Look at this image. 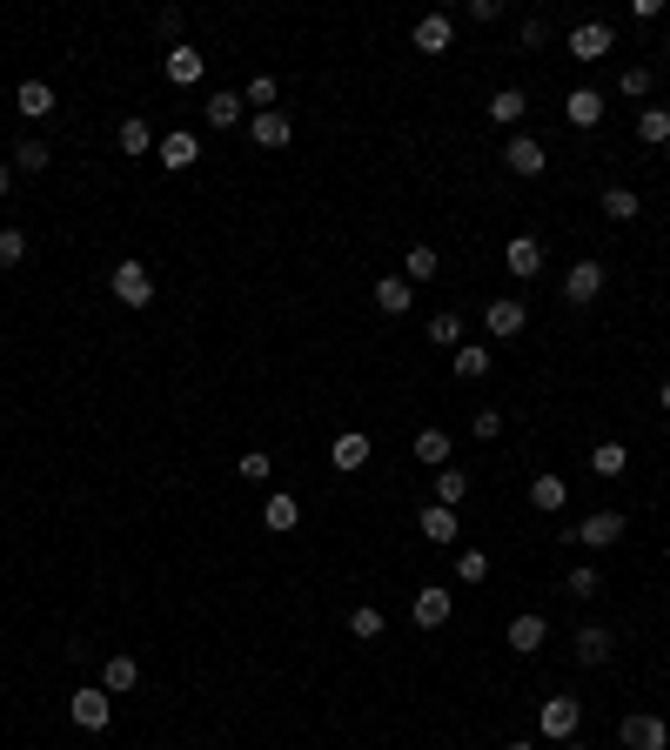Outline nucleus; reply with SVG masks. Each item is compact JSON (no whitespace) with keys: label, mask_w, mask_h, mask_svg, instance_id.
<instances>
[{"label":"nucleus","mask_w":670,"mask_h":750,"mask_svg":"<svg viewBox=\"0 0 670 750\" xmlns=\"http://www.w3.org/2000/svg\"><path fill=\"white\" fill-rule=\"evenodd\" d=\"M610 47H617V34H610L603 21H583V27H570V54H577V61H603Z\"/></svg>","instance_id":"9"},{"label":"nucleus","mask_w":670,"mask_h":750,"mask_svg":"<svg viewBox=\"0 0 670 750\" xmlns=\"http://www.w3.org/2000/svg\"><path fill=\"white\" fill-rule=\"evenodd\" d=\"M590 469H597V476H624L630 449H624V442H597V449H590Z\"/></svg>","instance_id":"31"},{"label":"nucleus","mask_w":670,"mask_h":750,"mask_svg":"<svg viewBox=\"0 0 670 750\" xmlns=\"http://www.w3.org/2000/svg\"><path fill=\"white\" fill-rule=\"evenodd\" d=\"M530 503L543 509V516H557V509L570 503V483H563V476H536V483H530Z\"/></svg>","instance_id":"26"},{"label":"nucleus","mask_w":670,"mask_h":750,"mask_svg":"<svg viewBox=\"0 0 670 750\" xmlns=\"http://www.w3.org/2000/svg\"><path fill=\"white\" fill-rule=\"evenodd\" d=\"M67 717H74L81 730H108L114 697H108V690H74V697H67Z\"/></svg>","instance_id":"5"},{"label":"nucleus","mask_w":670,"mask_h":750,"mask_svg":"<svg viewBox=\"0 0 670 750\" xmlns=\"http://www.w3.org/2000/svg\"><path fill=\"white\" fill-rule=\"evenodd\" d=\"M449 610H456V596H449L443 583H423V590H416V603H409V617L423 623V630H443Z\"/></svg>","instance_id":"6"},{"label":"nucleus","mask_w":670,"mask_h":750,"mask_svg":"<svg viewBox=\"0 0 670 750\" xmlns=\"http://www.w3.org/2000/svg\"><path fill=\"white\" fill-rule=\"evenodd\" d=\"M503 750H536V744H503Z\"/></svg>","instance_id":"50"},{"label":"nucleus","mask_w":670,"mask_h":750,"mask_svg":"<svg viewBox=\"0 0 670 750\" xmlns=\"http://www.w3.org/2000/svg\"><path fill=\"white\" fill-rule=\"evenodd\" d=\"M456 576H463V583H483V576H490V556H483V550H463V556H456Z\"/></svg>","instance_id":"39"},{"label":"nucleus","mask_w":670,"mask_h":750,"mask_svg":"<svg viewBox=\"0 0 670 750\" xmlns=\"http://www.w3.org/2000/svg\"><path fill=\"white\" fill-rule=\"evenodd\" d=\"M543 643H550V623L536 617V610H523V617L510 623V650L516 657H530V650H543Z\"/></svg>","instance_id":"13"},{"label":"nucleus","mask_w":670,"mask_h":750,"mask_svg":"<svg viewBox=\"0 0 670 750\" xmlns=\"http://www.w3.org/2000/svg\"><path fill=\"white\" fill-rule=\"evenodd\" d=\"M409 302H416V288L402 282V275H382L376 282V309L382 315H409Z\"/></svg>","instance_id":"23"},{"label":"nucleus","mask_w":670,"mask_h":750,"mask_svg":"<svg viewBox=\"0 0 670 750\" xmlns=\"http://www.w3.org/2000/svg\"><path fill=\"white\" fill-rule=\"evenodd\" d=\"M610 650H617V637H610V630H597V623H583V630H577V663H583V670L610 663Z\"/></svg>","instance_id":"14"},{"label":"nucleus","mask_w":670,"mask_h":750,"mask_svg":"<svg viewBox=\"0 0 670 750\" xmlns=\"http://www.w3.org/2000/svg\"><path fill=\"white\" fill-rule=\"evenodd\" d=\"M449 41H456V21H449V14H423V21H416V47H423V54H449Z\"/></svg>","instance_id":"16"},{"label":"nucleus","mask_w":670,"mask_h":750,"mask_svg":"<svg viewBox=\"0 0 670 750\" xmlns=\"http://www.w3.org/2000/svg\"><path fill=\"white\" fill-rule=\"evenodd\" d=\"M503 168H510V175H543V168H550V161H543V141H530V134H516L510 148H503Z\"/></svg>","instance_id":"11"},{"label":"nucleus","mask_w":670,"mask_h":750,"mask_svg":"<svg viewBox=\"0 0 670 750\" xmlns=\"http://www.w3.org/2000/svg\"><path fill=\"white\" fill-rule=\"evenodd\" d=\"M617 88H624V94H650V67H624V74H617Z\"/></svg>","instance_id":"43"},{"label":"nucleus","mask_w":670,"mask_h":750,"mask_svg":"<svg viewBox=\"0 0 670 750\" xmlns=\"http://www.w3.org/2000/svg\"><path fill=\"white\" fill-rule=\"evenodd\" d=\"M523 108H530V101H523V88H496V94H490V121H496V128H516V121H523Z\"/></svg>","instance_id":"27"},{"label":"nucleus","mask_w":670,"mask_h":750,"mask_svg":"<svg viewBox=\"0 0 670 750\" xmlns=\"http://www.w3.org/2000/svg\"><path fill=\"white\" fill-rule=\"evenodd\" d=\"M563 114H570V128H597V121H603V94L597 88H577L570 101H563Z\"/></svg>","instance_id":"22"},{"label":"nucleus","mask_w":670,"mask_h":750,"mask_svg":"<svg viewBox=\"0 0 670 750\" xmlns=\"http://www.w3.org/2000/svg\"><path fill=\"white\" fill-rule=\"evenodd\" d=\"M563 590H570V596H597V590H603V576L583 563V570H570V583H563Z\"/></svg>","instance_id":"42"},{"label":"nucleus","mask_w":670,"mask_h":750,"mask_svg":"<svg viewBox=\"0 0 670 750\" xmlns=\"http://www.w3.org/2000/svg\"><path fill=\"white\" fill-rule=\"evenodd\" d=\"M108 288H114V302H121V309H148V302H155V275H148L141 262H121L108 275Z\"/></svg>","instance_id":"2"},{"label":"nucleus","mask_w":670,"mask_h":750,"mask_svg":"<svg viewBox=\"0 0 670 750\" xmlns=\"http://www.w3.org/2000/svg\"><path fill=\"white\" fill-rule=\"evenodd\" d=\"M134 684H141V663H134V657H108V670H101V690H108V697H128Z\"/></svg>","instance_id":"24"},{"label":"nucleus","mask_w":670,"mask_h":750,"mask_svg":"<svg viewBox=\"0 0 670 750\" xmlns=\"http://www.w3.org/2000/svg\"><path fill=\"white\" fill-rule=\"evenodd\" d=\"M369 449H376V442L362 436V429H342L329 456H335V469H362V463H369Z\"/></svg>","instance_id":"20"},{"label":"nucleus","mask_w":670,"mask_h":750,"mask_svg":"<svg viewBox=\"0 0 670 750\" xmlns=\"http://www.w3.org/2000/svg\"><path fill=\"white\" fill-rule=\"evenodd\" d=\"M416 530H423L429 543H456V536H463L456 530V509H443V503H429L423 516H416Z\"/></svg>","instance_id":"21"},{"label":"nucleus","mask_w":670,"mask_h":750,"mask_svg":"<svg viewBox=\"0 0 670 750\" xmlns=\"http://www.w3.org/2000/svg\"><path fill=\"white\" fill-rule=\"evenodd\" d=\"M657 402H664V416H670V375H664V389H657Z\"/></svg>","instance_id":"48"},{"label":"nucleus","mask_w":670,"mask_h":750,"mask_svg":"<svg viewBox=\"0 0 670 750\" xmlns=\"http://www.w3.org/2000/svg\"><path fill=\"white\" fill-rule=\"evenodd\" d=\"M14 168H21V175H47V168H54L47 141H21V148H14Z\"/></svg>","instance_id":"35"},{"label":"nucleus","mask_w":670,"mask_h":750,"mask_svg":"<svg viewBox=\"0 0 670 750\" xmlns=\"http://www.w3.org/2000/svg\"><path fill=\"white\" fill-rule=\"evenodd\" d=\"M262 523H268V530H282V536H289L295 523H302V503H295L289 489H275V496L262 503Z\"/></svg>","instance_id":"19"},{"label":"nucleus","mask_w":670,"mask_h":750,"mask_svg":"<svg viewBox=\"0 0 670 750\" xmlns=\"http://www.w3.org/2000/svg\"><path fill=\"white\" fill-rule=\"evenodd\" d=\"M456 375H469V382L490 375V349H456Z\"/></svg>","instance_id":"40"},{"label":"nucleus","mask_w":670,"mask_h":750,"mask_svg":"<svg viewBox=\"0 0 670 750\" xmlns=\"http://www.w3.org/2000/svg\"><path fill=\"white\" fill-rule=\"evenodd\" d=\"M483 329H490V342H510V335L530 329V309H523L516 295H503V302H490V309H483Z\"/></svg>","instance_id":"4"},{"label":"nucleus","mask_w":670,"mask_h":750,"mask_svg":"<svg viewBox=\"0 0 670 750\" xmlns=\"http://www.w3.org/2000/svg\"><path fill=\"white\" fill-rule=\"evenodd\" d=\"M7 188H14V168H7V161H0V195H7Z\"/></svg>","instance_id":"47"},{"label":"nucleus","mask_w":670,"mask_h":750,"mask_svg":"<svg viewBox=\"0 0 670 750\" xmlns=\"http://www.w3.org/2000/svg\"><path fill=\"white\" fill-rule=\"evenodd\" d=\"M436 275H443V255H436L429 242H416L409 255H402V282H409V288H416V282H436Z\"/></svg>","instance_id":"15"},{"label":"nucleus","mask_w":670,"mask_h":750,"mask_svg":"<svg viewBox=\"0 0 670 750\" xmlns=\"http://www.w3.org/2000/svg\"><path fill=\"white\" fill-rule=\"evenodd\" d=\"M161 67H168V81H175V88H195V81H201V67H208V61H201L195 47H175V54H168Z\"/></svg>","instance_id":"25"},{"label":"nucleus","mask_w":670,"mask_h":750,"mask_svg":"<svg viewBox=\"0 0 670 750\" xmlns=\"http://www.w3.org/2000/svg\"><path fill=\"white\" fill-rule=\"evenodd\" d=\"M181 21H188L181 7H161V34H175V47H181Z\"/></svg>","instance_id":"46"},{"label":"nucleus","mask_w":670,"mask_h":750,"mask_svg":"<svg viewBox=\"0 0 670 750\" xmlns=\"http://www.w3.org/2000/svg\"><path fill=\"white\" fill-rule=\"evenodd\" d=\"M242 108H248V94H235V88H222V94H208V101H201L208 128H235V121H242Z\"/></svg>","instance_id":"17"},{"label":"nucleus","mask_w":670,"mask_h":750,"mask_svg":"<svg viewBox=\"0 0 670 750\" xmlns=\"http://www.w3.org/2000/svg\"><path fill=\"white\" fill-rule=\"evenodd\" d=\"M557 750H583V744H577V737H570V744H557Z\"/></svg>","instance_id":"49"},{"label":"nucleus","mask_w":670,"mask_h":750,"mask_svg":"<svg viewBox=\"0 0 670 750\" xmlns=\"http://www.w3.org/2000/svg\"><path fill=\"white\" fill-rule=\"evenodd\" d=\"M349 637L376 643V637H382V610H369V603H362V610H349Z\"/></svg>","instance_id":"36"},{"label":"nucleus","mask_w":670,"mask_h":750,"mask_svg":"<svg viewBox=\"0 0 670 750\" xmlns=\"http://www.w3.org/2000/svg\"><path fill=\"white\" fill-rule=\"evenodd\" d=\"M463 496H469V476H463V469H436V503L456 509Z\"/></svg>","instance_id":"34"},{"label":"nucleus","mask_w":670,"mask_h":750,"mask_svg":"<svg viewBox=\"0 0 670 750\" xmlns=\"http://www.w3.org/2000/svg\"><path fill=\"white\" fill-rule=\"evenodd\" d=\"M503 262H510V275H516V282H530V275H543V248H536L530 235H516V242L503 248Z\"/></svg>","instance_id":"18"},{"label":"nucleus","mask_w":670,"mask_h":750,"mask_svg":"<svg viewBox=\"0 0 670 750\" xmlns=\"http://www.w3.org/2000/svg\"><path fill=\"white\" fill-rule=\"evenodd\" d=\"M570 536H577L583 550H610V543L624 536V516H617V509H597V516H583V523H577Z\"/></svg>","instance_id":"7"},{"label":"nucleus","mask_w":670,"mask_h":750,"mask_svg":"<svg viewBox=\"0 0 670 750\" xmlns=\"http://www.w3.org/2000/svg\"><path fill=\"white\" fill-rule=\"evenodd\" d=\"M14 108H21L27 121H41V114H54V88H47V81H21V94H14Z\"/></svg>","instance_id":"29"},{"label":"nucleus","mask_w":670,"mask_h":750,"mask_svg":"<svg viewBox=\"0 0 670 750\" xmlns=\"http://www.w3.org/2000/svg\"><path fill=\"white\" fill-rule=\"evenodd\" d=\"M148 148H155L148 121H121V155H148Z\"/></svg>","instance_id":"37"},{"label":"nucleus","mask_w":670,"mask_h":750,"mask_svg":"<svg viewBox=\"0 0 670 750\" xmlns=\"http://www.w3.org/2000/svg\"><path fill=\"white\" fill-rule=\"evenodd\" d=\"M155 155H161V168H175V175H181V168H195L201 141L188 128H175V134H161V141H155Z\"/></svg>","instance_id":"12"},{"label":"nucleus","mask_w":670,"mask_h":750,"mask_svg":"<svg viewBox=\"0 0 670 750\" xmlns=\"http://www.w3.org/2000/svg\"><path fill=\"white\" fill-rule=\"evenodd\" d=\"M416 463L449 469V429H416Z\"/></svg>","instance_id":"28"},{"label":"nucleus","mask_w":670,"mask_h":750,"mask_svg":"<svg viewBox=\"0 0 670 750\" xmlns=\"http://www.w3.org/2000/svg\"><path fill=\"white\" fill-rule=\"evenodd\" d=\"M617 737H624V750H670V724H664V717H650V710L624 717Z\"/></svg>","instance_id":"3"},{"label":"nucleus","mask_w":670,"mask_h":750,"mask_svg":"<svg viewBox=\"0 0 670 750\" xmlns=\"http://www.w3.org/2000/svg\"><path fill=\"white\" fill-rule=\"evenodd\" d=\"M423 335H429V342H436V349H456V342H463V315H429V322H423Z\"/></svg>","instance_id":"32"},{"label":"nucleus","mask_w":670,"mask_h":750,"mask_svg":"<svg viewBox=\"0 0 670 750\" xmlns=\"http://www.w3.org/2000/svg\"><path fill=\"white\" fill-rule=\"evenodd\" d=\"M563 295H570V302H597L603 295V262H570V275H563Z\"/></svg>","instance_id":"10"},{"label":"nucleus","mask_w":670,"mask_h":750,"mask_svg":"<svg viewBox=\"0 0 670 750\" xmlns=\"http://www.w3.org/2000/svg\"><path fill=\"white\" fill-rule=\"evenodd\" d=\"M637 141H644V148H664L670 141V108H644L637 114Z\"/></svg>","instance_id":"30"},{"label":"nucleus","mask_w":670,"mask_h":750,"mask_svg":"<svg viewBox=\"0 0 670 750\" xmlns=\"http://www.w3.org/2000/svg\"><path fill=\"white\" fill-rule=\"evenodd\" d=\"M476 436L496 442V436H503V416H496V409H483V416H476Z\"/></svg>","instance_id":"45"},{"label":"nucleus","mask_w":670,"mask_h":750,"mask_svg":"<svg viewBox=\"0 0 670 750\" xmlns=\"http://www.w3.org/2000/svg\"><path fill=\"white\" fill-rule=\"evenodd\" d=\"M248 134H255V148H289L295 141V121L282 108H268V114H248Z\"/></svg>","instance_id":"8"},{"label":"nucleus","mask_w":670,"mask_h":750,"mask_svg":"<svg viewBox=\"0 0 670 750\" xmlns=\"http://www.w3.org/2000/svg\"><path fill=\"white\" fill-rule=\"evenodd\" d=\"M637 208H644L637 188H603V215H610V221H637Z\"/></svg>","instance_id":"33"},{"label":"nucleus","mask_w":670,"mask_h":750,"mask_svg":"<svg viewBox=\"0 0 670 750\" xmlns=\"http://www.w3.org/2000/svg\"><path fill=\"white\" fill-rule=\"evenodd\" d=\"M27 262V235L21 228H0V268H21Z\"/></svg>","instance_id":"38"},{"label":"nucleus","mask_w":670,"mask_h":750,"mask_svg":"<svg viewBox=\"0 0 670 750\" xmlns=\"http://www.w3.org/2000/svg\"><path fill=\"white\" fill-rule=\"evenodd\" d=\"M577 724H583V704H577V697H543L536 730H543L550 744H570V737H577Z\"/></svg>","instance_id":"1"},{"label":"nucleus","mask_w":670,"mask_h":750,"mask_svg":"<svg viewBox=\"0 0 670 750\" xmlns=\"http://www.w3.org/2000/svg\"><path fill=\"white\" fill-rule=\"evenodd\" d=\"M248 108H255V114L275 108V81H268V74H255V81H248Z\"/></svg>","instance_id":"41"},{"label":"nucleus","mask_w":670,"mask_h":750,"mask_svg":"<svg viewBox=\"0 0 670 750\" xmlns=\"http://www.w3.org/2000/svg\"><path fill=\"white\" fill-rule=\"evenodd\" d=\"M242 476H248V483H262V476H268V456H262V449H248V456H242Z\"/></svg>","instance_id":"44"}]
</instances>
